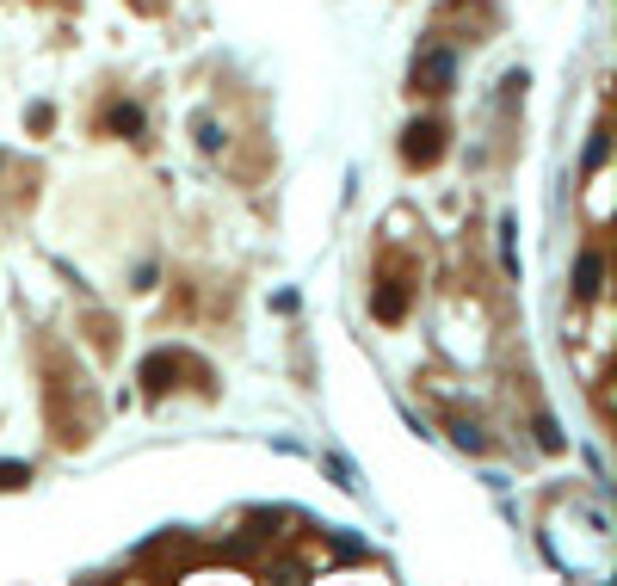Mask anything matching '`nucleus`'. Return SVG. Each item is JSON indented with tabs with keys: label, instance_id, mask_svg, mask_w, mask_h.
<instances>
[{
	"label": "nucleus",
	"instance_id": "1",
	"mask_svg": "<svg viewBox=\"0 0 617 586\" xmlns=\"http://www.w3.org/2000/svg\"><path fill=\"white\" fill-rule=\"evenodd\" d=\"M445 142H451V124L426 112V118H414V124L402 130V161H408V167H432V161L445 155Z\"/></svg>",
	"mask_w": 617,
	"mask_h": 586
},
{
	"label": "nucleus",
	"instance_id": "2",
	"mask_svg": "<svg viewBox=\"0 0 617 586\" xmlns=\"http://www.w3.org/2000/svg\"><path fill=\"white\" fill-rule=\"evenodd\" d=\"M457 81V50H432L420 68H414V87L420 93H439V87H451Z\"/></svg>",
	"mask_w": 617,
	"mask_h": 586
},
{
	"label": "nucleus",
	"instance_id": "3",
	"mask_svg": "<svg viewBox=\"0 0 617 586\" xmlns=\"http://www.w3.org/2000/svg\"><path fill=\"white\" fill-rule=\"evenodd\" d=\"M599 278H605V253L587 247V253H580V272H574V297L593 303V297H599Z\"/></svg>",
	"mask_w": 617,
	"mask_h": 586
},
{
	"label": "nucleus",
	"instance_id": "4",
	"mask_svg": "<svg viewBox=\"0 0 617 586\" xmlns=\"http://www.w3.org/2000/svg\"><path fill=\"white\" fill-rule=\"evenodd\" d=\"M402 309H408V284L389 278V284L377 290V321H402Z\"/></svg>",
	"mask_w": 617,
	"mask_h": 586
},
{
	"label": "nucleus",
	"instance_id": "5",
	"mask_svg": "<svg viewBox=\"0 0 617 586\" xmlns=\"http://www.w3.org/2000/svg\"><path fill=\"white\" fill-rule=\"evenodd\" d=\"M451 438L463 451H482V426H469V420H451Z\"/></svg>",
	"mask_w": 617,
	"mask_h": 586
},
{
	"label": "nucleus",
	"instance_id": "6",
	"mask_svg": "<svg viewBox=\"0 0 617 586\" xmlns=\"http://www.w3.org/2000/svg\"><path fill=\"white\" fill-rule=\"evenodd\" d=\"M112 130H124V136H136V130H142V118H136V105H112Z\"/></svg>",
	"mask_w": 617,
	"mask_h": 586
},
{
	"label": "nucleus",
	"instance_id": "7",
	"mask_svg": "<svg viewBox=\"0 0 617 586\" xmlns=\"http://www.w3.org/2000/svg\"><path fill=\"white\" fill-rule=\"evenodd\" d=\"M25 482H31L25 463H0V488H25Z\"/></svg>",
	"mask_w": 617,
	"mask_h": 586
},
{
	"label": "nucleus",
	"instance_id": "8",
	"mask_svg": "<svg viewBox=\"0 0 617 586\" xmlns=\"http://www.w3.org/2000/svg\"><path fill=\"white\" fill-rule=\"evenodd\" d=\"M587 167H593V173L605 167V130H593V142H587Z\"/></svg>",
	"mask_w": 617,
	"mask_h": 586
}]
</instances>
